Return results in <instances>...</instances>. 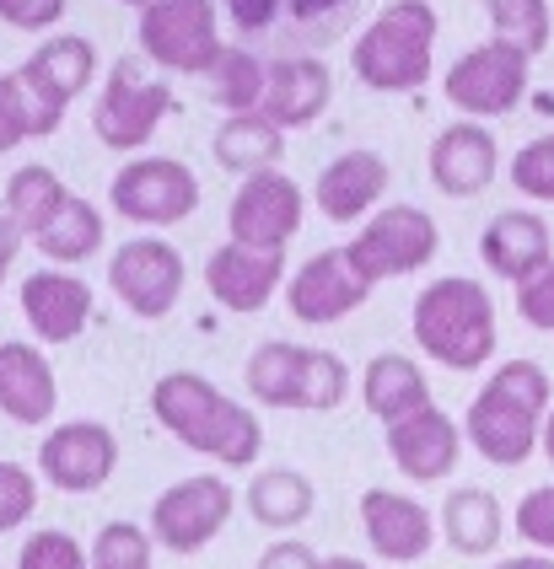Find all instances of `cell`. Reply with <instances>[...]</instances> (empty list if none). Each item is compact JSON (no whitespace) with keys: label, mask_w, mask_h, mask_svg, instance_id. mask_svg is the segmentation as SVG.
<instances>
[{"label":"cell","mask_w":554,"mask_h":569,"mask_svg":"<svg viewBox=\"0 0 554 569\" xmlns=\"http://www.w3.org/2000/svg\"><path fill=\"white\" fill-rule=\"evenodd\" d=\"M151 413L172 441H184L221 468H248L264 451L259 413L243 409L237 398H227L216 381L195 377V371H167L151 387Z\"/></svg>","instance_id":"6da1fadb"},{"label":"cell","mask_w":554,"mask_h":569,"mask_svg":"<svg viewBox=\"0 0 554 569\" xmlns=\"http://www.w3.org/2000/svg\"><path fill=\"white\" fill-rule=\"evenodd\" d=\"M550 409H554L550 371L533 366V360H506L474 392V403L463 413V441L495 468H522L538 451Z\"/></svg>","instance_id":"7a4b0ae2"},{"label":"cell","mask_w":554,"mask_h":569,"mask_svg":"<svg viewBox=\"0 0 554 569\" xmlns=\"http://www.w3.org/2000/svg\"><path fill=\"white\" fill-rule=\"evenodd\" d=\"M409 328H415V345L447 371H479L495 355V301L468 274L425 284L409 307Z\"/></svg>","instance_id":"3957f363"},{"label":"cell","mask_w":554,"mask_h":569,"mask_svg":"<svg viewBox=\"0 0 554 569\" xmlns=\"http://www.w3.org/2000/svg\"><path fill=\"white\" fill-rule=\"evenodd\" d=\"M436 28L431 0H388L350 43V70L372 92H415L431 81Z\"/></svg>","instance_id":"277c9868"},{"label":"cell","mask_w":554,"mask_h":569,"mask_svg":"<svg viewBox=\"0 0 554 569\" xmlns=\"http://www.w3.org/2000/svg\"><path fill=\"white\" fill-rule=\"evenodd\" d=\"M248 392L259 398L264 409H307V413H328L345 403L350 392V371L339 355L313 345H291V339H269L248 355Z\"/></svg>","instance_id":"5b68a950"},{"label":"cell","mask_w":554,"mask_h":569,"mask_svg":"<svg viewBox=\"0 0 554 569\" xmlns=\"http://www.w3.org/2000/svg\"><path fill=\"white\" fill-rule=\"evenodd\" d=\"M135 43L146 60L172 76H205L227 54L216 28V0H151L135 22Z\"/></svg>","instance_id":"8992f818"},{"label":"cell","mask_w":554,"mask_h":569,"mask_svg":"<svg viewBox=\"0 0 554 569\" xmlns=\"http://www.w3.org/2000/svg\"><path fill=\"white\" fill-rule=\"evenodd\" d=\"M436 248H442V231L421 204H383V210L366 216L360 237L345 242V253H350V263H356V274L366 284L415 274L436 258Z\"/></svg>","instance_id":"52a82bcc"},{"label":"cell","mask_w":554,"mask_h":569,"mask_svg":"<svg viewBox=\"0 0 554 569\" xmlns=\"http://www.w3.org/2000/svg\"><path fill=\"white\" fill-rule=\"evenodd\" d=\"M172 113V87L162 76H151L146 60H119L108 70V87L98 92V108H92V129L108 151H140L162 119Z\"/></svg>","instance_id":"ba28073f"},{"label":"cell","mask_w":554,"mask_h":569,"mask_svg":"<svg viewBox=\"0 0 554 569\" xmlns=\"http://www.w3.org/2000/svg\"><path fill=\"white\" fill-rule=\"evenodd\" d=\"M527 76H533V54H522L517 43L506 38H489L479 49H468L463 60L447 70L442 92L463 119H501L512 113L522 97H527Z\"/></svg>","instance_id":"9c48e42d"},{"label":"cell","mask_w":554,"mask_h":569,"mask_svg":"<svg viewBox=\"0 0 554 569\" xmlns=\"http://www.w3.org/2000/svg\"><path fill=\"white\" fill-rule=\"evenodd\" d=\"M108 204L135 226H178L199 210V178L178 157H135L119 167Z\"/></svg>","instance_id":"30bf717a"},{"label":"cell","mask_w":554,"mask_h":569,"mask_svg":"<svg viewBox=\"0 0 554 569\" xmlns=\"http://www.w3.org/2000/svg\"><path fill=\"white\" fill-rule=\"evenodd\" d=\"M231 506H237V495L221 473L178 478L151 506V542H162L167 553H199V548H210V538H221Z\"/></svg>","instance_id":"8fae6325"},{"label":"cell","mask_w":554,"mask_h":569,"mask_svg":"<svg viewBox=\"0 0 554 569\" xmlns=\"http://www.w3.org/2000/svg\"><path fill=\"white\" fill-rule=\"evenodd\" d=\"M184 280H189V269H184L178 248L162 242V237H130L125 248H113V258H108V290L135 317H146V322H157V317H167L178 307Z\"/></svg>","instance_id":"7c38bea8"},{"label":"cell","mask_w":554,"mask_h":569,"mask_svg":"<svg viewBox=\"0 0 554 569\" xmlns=\"http://www.w3.org/2000/svg\"><path fill=\"white\" fill-rule=\"evenodd\" d=\"M231 242L259 248V253H286L296 231H301V189L275 167V172H254L243 178V189L231 193Z\"/></svg>","instance_id":"4fadbf2b"},{"label":"cell","mask_w":554,"mask_h":569,"mask_svg":"<svg viewBox=\"0 0 554 569\" xmlns=\"http://www.w3.org/2000/svg\"><path fill=\"white\" fill-rule=\"evenodd\" d=\"M113 468H119V441L98 419H70L38 446V473L60 495H92L113 478Z\"/></svg>","instance_id":"5bb4252c"},{"label":"cell","mask_w":554,"mask_h":569,"mask_svg":"<svg viewBox=\"0 0 554 569\" xmlns=\"http://www.w3.org/2000/svg\"><path fill=\"white\" fill-rule=\"evenodd\" d=\"M377 284H366L356 274V263L345 248H324V253H313L301 269H296L291 280H286V307H291L296 322H307V328H324V322H339V317H350L372 296Z\"/></svg>","instance_id":"9a60e30c"},{"label":"cell","mask_w":554,"mask_h":569,"mask_svg":"<svg viewBox=\"0 0 554 569\" xmlns=\"http://www.w3.org/2000/svg\"><path fill=\"white\" fill-rule=\"evenodd\" d=\"M280 280H286V253H259V248H243V242H221L205 258V290L227 312L269 307Z\"/></svg>","instance_id":"2e32d148"},{"label":"cell","mask_w":554,"mask_h":569,"mask_svg":"<svg viewBox=\"0 0 554 569\" xmlns=\"http://www.w3.org/2000/svg\"><path fill=\"white\" fill-rule=\"evenodd\" d=\"M360 527H366L372 553L388 559V565H415V559L431 553V542H436V516H431L421 500L393 495V489H366Z\"/></svg>","instance_id":"e0dca14e"},{"label":"cell","mask_w":554,"mask_h":569,"mask_svg":"<svg viewBox=\"0 0 554 569\" xmlns=\"http://www.w3.org/2000/svg\"><path fill=\"white\" fill-rule=\"evenodd\" d=\"M388 457L404 478L436 483V478H447L457 468V457H463V430L431 403V409L388 425Z\"/></svg>","instance_id":"ac0fdd59"},{"label":"cell","mask_w":554,"mask_h":569,"mask_svg":"<svg viewBox=\"0 0 554 569\" xmlns=\"http://www.w3.org/2000/svg\"><path fill=\"white\" fill-rule=\"evenodd\" d=\"M495 134L485 124H474V119H463V124H447L436 140H431V183L442 193H453V199H474V193H485L495 183Z\"/></svg>","instance_id":"d6986e66"},{"label":"cell","mask_w":554,"mask_h":569,"mask_svg":"<svg viewBox=\"0 0 554 569\" xmlns=\"http://www.w3.org/2000/svg\"><path fill=\"white\" fill-rule=\"evenodd\" d=\"M328 97H334V76H328V64L313 60V54H296V60L269 64L259 113L275 129H307V124H318V119H324Z\"/></svg>","instance_id":"ffe728a7"},{"label":"cell","mask_w":554,"mask_h":569,"mask_svg":"<svg viewBox=\"0 0 554 569\" xmlns=\"http://www.w3.org/2000/svg\"><path fill=\"white\" fill-rule=\"evenodd\" d=\"M479 258H485V269L495 280L522 284L554 263V237L533 210H501V216L479 231Z\"/></svg>","instance_id":"44dd1931"},{"label":"cell","mask_w":554,"mask_h":569,"mask_svg":"<svg viewBox=\"0 0 554 569\" xmlns=\"http://www.w3.org/2000/svg\"><path fill=\"white\" fill-rule=\"evenodd\" d=\"M22 317L43 345H70L92 322V290L66 269H38L22 280Z\"/></svg>","instance_id":"7402d4cb"},{"label":"cell","mask_w":554,"mask_h":569,"mask_svg":"<svg viewBox=\"0 0 554 569\" xmlns=\"http://www.w3.org/2000/svg\"><path fill=\"white\" fill-rule=\"evenodd\" d=\"M383 193H388V161L377 157V151H345V157H334L324 172H318L313 199H318L324 221L350 226V221H360L366 210H377Z\"/></svg>","instance_id":"603a6c76"},{"label":"cell","mask_w":554,"mask_h":569,"mask_svg":"<svg viewBox=\"0 0 554 569\" xmlns=\"http://www.w3.org/2000/svg\"><path fill=\"white\" fill-rule=\"evenodd\" d=\"M60 409V381L49 371L43 349L6 339L0 345V413L17 425H49Z\"/></svg>","instance_id":"cb8c5ba5"},{"label":"cell","mask_w":554,"mask_h":569,"mask_svg":"<svg viewBox=\"0 0 554 569\" xmlns=\"http://www.w3.org/2000/svg\"><path fill=\"white\" fill-rule=\"evenodd\" d=\"M60 119H66V102L43 92L33 76H28V64H17V70L0 76V151H17L22 140L55 134Z\"/></svg>","instance_id":"d4e9b609"},{"label":"cell","mask_w":554,"mask_h":569,"mask_svg":"<svg viewBox=\"0 0 554 569\" xmlns=\"http://www.w3.org/2000/svg\"><path fill=\"white\" fill-rule=\"evenodd\" d=\"M360 398H366V409L377 413L383 425H398V419H409V413L431 409V381H425V371L409 355L388 349V355H377V360L366 366Z\"/></svg>","instance_id":"484cf974"},{"label":"cell","mask_w":554,"mask_h":569,"mask_svg":"<svg viewBox=\"0 0 554 569\" xmlns=\"http://www.w3.org/2000/svg\"><path fill=\"white\" fill-rule=\"evenodd\" d=\"M506 532V510L489 489H453L442 500V542L463 559H485Z\"/></svg>","instance_id":"4316f807"},{"label":"cell","mask_w":554,"mask_h":569,"mask_svg":"<svg viewBox=\"0 0 554 569\" xmlns=\"http://www.w3.org/2000/svg\"><path fill=\"white\" fill-rule=\"evenodd\" d=\"M210 151H216V167H227L237 178L275 172L286 157V129H275L264 113H231V119H221Z\"/></svg>","instance_id":"83f0119b"},{"label":"cell","mask_w":554,"mask_h":569,"mask_svg":"<svg viewBox=\"0 0 554 569\" xmlns=\"http://www.w3.org/2000/svg\"><path fill=\"white\" fill-rule=\"evenodd\" d=\"M22 64H28V76H33L43 92L60 97L70 108L76 97L92 87V76H98V49H92L87 38H76V32H55V38H43Z\"/></svg>","instance_id":"f1b7e54d"},{"label":"cell","mask_w":554,"mask_h":569,"mask_svg":"<svg viewBox=\"0 0 554 569\" xmlns=\"http://www.w3.org/2000/svg\"><path fill=\"white\" fill-rule=\"evenodd\" d=\"M33 248L55 269H70V263H87V258H98L102 248V216L92 199H81V193H66V204L49 216V226L33 237Z\"/></svg>","instance_id":"f546056e"},{"label":"cell","mask_w":554,"mask_h":569,"mask_svg":"<svg viewBox=\"0 0 554 569\" xmlns=\"http://www.w3.org/2000/svg\"><path fill=\"white\" fill-rule=\"evenodd\" d=\"M248 516L259 521V527H269V532H291V527H301L307 516H313V506H318V495H313V483L296 473V468H264L254 483H248Z\"/></svg>","instance_id":"4dcf8cb0"},{"label":"cell","mask_w":554,"mask_h":569,"mask_svg":"<svg viewBox=\"0 0 554 569\" xmlns=\"http://www.w3.org/2000/svg\"><path fill=\"white\" fill-rule=\"evenodd\" d=\"M66 183L55 178V167H43V161H33V167H17L11 178H6V216L17 221V231L22 237H38L43 226H49V216L66 204Z\"/></svg>","instance_id":"1f68e13d"},{"label":"cell","mask_w":554,"mask_h":569,"mask_svg":"<svg viewBox=\"0 0 554 569\" xmlns=\"http://www.w3.org/2000/svg\"><path fill=\"white\" fill-rule=\"evenodd\" d=\"M264 81H269V64L248 49H227L221 60L205 70V87H210V102L231 113H259L264 102Z\"/></svg>","instance_id":"d6a6232c"},{"label":"cell","mask_w":554,"mask_h":569,"mask_svg":"<svg viewBox=\"0 0 554 569\" xmlns=\"http://www.w3.org/2000/svg\"><path fill=\"white\" fill-rule=\"evenodd\" d=\"M485 17L495 38L517 43L522 54H544L550 49V0H485Z\"/></svg>","instance_id":"836d02e7"},{"label":"cell","mask_w":554,"mask_h":569,"mask_svg":"<svg viewBox=\"0 0 554 569\" xmlns=\"http://www.w3.org/2000/svg\"><path fill=\"white\" fill-rule=\"evenodd\" d=\"M92 569H151V532H140L135 521H108L87 553Z\"/></svg>","instance_id":"e575fe53"},{"label":"cell","mask_w":554,"mask_h":569,"mask_svg":"<svg viewBox=\"0 0 554 569\" xmlns=\"http://www.w3.org/2000/svg\"><path fill=\"white\" fill-rule=\"evenodd\" d=\"M512 183H517V193H527V199L554 204V134L527 140L517 157H512Z\"/></svg>","instance_id":"d590c367"},{"label":"cell","mask_w":554,"mask_h":569,"mask_svg":"<svg viewBox=\"0 0 554 569\" xmlns=\"http://www.w3.org/2000/svg\"><path fill=\"white\" fill-rule=\"evenodd\" d=\"M17 569H92L87 565V548L70 538V532H33L17 553Z\"/></svg>","instance_id":"8d00e7d4"},{"label":"cell","mask_w":554,"mask_h":569,"mask_svg":"<svg viewBox=\"0 0 554 569\" xmlns=\"http://www.w3.org/2000/svg\"><path fill=\"white\" fill-rule=\"evenodd\" d=\"M38 510V478L22 462H0V532H17Z\"/></svg>","instance_id":"74e56055"},{"label":"cell","mask_w":554,"mask_h":569,"mask_svg":"<svg viewBox=\"0 0 554 569\" xmlns=\"http://www.w3.org/2000/svg\"><path fill=\"white\" fill-rule=\"evenodd\" d=\"M517 538L533 542L538 553H550V559H554V483L533 489V495H522V506H517Z\"/></svg>","instance_id":"f35d334b"},{"label":"cell","mask_w":554,"mask_h":569,"mask_svg":"<svg viewBox=\"0 0 554 569\" xmlns=\"http://www.w3.org/2000/svg\"><path fill=\"white\" fill-rule=\"evenodd\" d=\"M517 312L527 328H544V333H554V263L550 269H538L533 280L517 284Z\"/></svg>","instance_id":"ab89813d"},{"label":"cell","mask_w":554,"mask_h":569,"mask_svg":"<svg viewBox=\"0 0 554 569\" xmlns=\"http://www.w3.org/2000/svg\"><path fill=\"white\" fill-rule=\"evenodd\" d=\"M70 0H0V22L17 32H49L66 17Z\"/></svg>","instance_id":"60d3db41"},{"label":"cell","mask_w":554,"mask_h":569,"mask_svg":"<svg viewBox=\"0 0 554 569\" xmlns=\"http://www.w3.org/2000/svg\"><path fill=\"white\" fill-rule=\"evenodd\" d=\"M345 11H350V0H286V17L301 32H334Z\"/></svg>","instance_id":"b9f144b4"},{"label":"cell","mask_w":554,"mask_h":569,"mask_svg":"<svg viewBox=\"0 0 554 569\" xmlns=\"http://www.w3.org/2000/svg\"><path fill=\"white\" fill-rule=\"evenodd\" d=\"M259 569H324V559H318L307 542L286 538V542H269V548H264Z\"/></svg>","instance_id":"7bdbcfd3"},{"label":"cell","mask_w":554,"mask_h":569,"mask_svg":"<svg viewBox=\"0 0 554 569\" xmlns=\"http://www.w3.org/2000/svg\"><path fill=\"white\" fill-rule=\"evenodd\" d=\"M280 6H286V0H227L231 22H237V28H248V32L269 28V22L280 17Z\"/></svg>","instance_id":"ee69618b"},{"label":"cell","mask_w":554,"mask_h":569,"mask_svg":"<svg viewBox=\"0 0 554 569\" xmlns=\"http://www.w3.org/2000/svg\"><path fill=\"white\" fill-rule=\"evenodd\" d=\"M17 253H22V231H17V221L0 210V280H6V269L17 263Z\"/></svg>","instance_id":"f6af8a7d"},{"label":"cell","mask_w":554,"mask_h":569,"mask_svg":"<svg viewBox=\"0 0 554 569\" xmlns=\"http://www.w3.org/2000/svg\"><path fill=\"white\" fill-rule=\"evenodd\" d=\"M495 569H554L550 553H522V559H501Z\"/></svg>","instance_id":"bcb514c9"},{"label":"cell","mask_w":554,"mask_h":569,"mask_svg":"<svg viewBox=\"0 0 554 569\" xmlns=\"http://www.w3.org/2000/svg\"><path fill=\"white\" fill-rule=\"evenodd\" d=\"M538 446H544V457L554 462V409H550V419H544V436H538Z\"/></svg>","instance_id":"7dc6e473"},{"label":"cell","mask_w":554,"mask_h":569,"mask_svg":"<svg viewBox=\"0 0 554 569\" xmlns=\"http://www.w3.org/2000/svg\"><path fill=\"white\" fill-rule=\"evenodd\" d=\"M324 569H366L360 559H350V553H334V559H324Z\"/></svg>","instance_id":"c3c4849f"},{"label":"cell","mask_w":554,"mask_h":569,"mask_svg":"<svg viewBox=\"0 0 554 569\" xmlns=\"http://www.w3.org/2000/svg\"><path fill=\"white\" fill-rule=\"evenodd\" d=\"M125 6H135V11H146V6H151V0H125Z\"/></svg>","instance_id":"681fc988"}]
</instances>
